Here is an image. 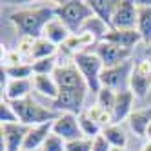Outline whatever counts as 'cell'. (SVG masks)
Masks as SVG:
<instances>
[{
  "label": "cell",
  "instance_id": "obj_38",
  "mask_svg": "<svg viewBox=\"0 0 151 151\" xmlns=\"http://www.w3.org/2000/svg\"><path fill=\"white\" fill-rule=\"evenodd\" d=\"M22 151H24V149H22Z\"/></svg>",
  "mask_w": 151,
  "mask_h": 151
},
{
  "label": "cell",
  "instance_id": "obj_23",
  "mask_svg": "<svg viewBox=\"0 0 151 151\" xmlns=\"http://www.w3.org/2000/svg\"><path fill=\"white\" fill-rule=\"evenodd\" d=\"M57 46L51 44V42L44 37H40L35 40V46H33V53H31V60H42V58H51L57 55Z\"/></svg>",
  "mask_w": 151,
  "mask_h": 151
},
{
  "label": "cell",
  "instance_id": "obj_7",
  "mask_svg": "<svg viewBox=\"0 0 151 151\" xmlns=\"http://www.w3.org/2000/svg\"><path fill=\"white\" fill-rule=\"evenodd\" d=\"M93 51L102 60L104 68H115L122 62H127L131 58V53H133V49L120 47V46L113 44V42H107V40H99L93 46Z\"/></svg>",
  "mask_w": 151,
  "mask_h": 151
},
{
  "label": "cell",
  "instance_id": "obj_12",
  "mask_svg": "<svg viewBox=\"0 0 151 151\" xmlns=\"http://www.w3.org/2000/svg\"><path fill=\"white\" fill-rule=\"evenodd\" d=\"M53 133L58 135L60 138H64L66 142L82 138V131H80L77 115H73V113H60L58 118L53 122Z\"/></svg>",
  "mask_w": 151,
  "mask_h": 151
},
{
  "label": "cell",
  "instance_id": "obj_19",
  "mask_svg": "<svg viewBox=\"0 0 151 151\" xmlns=\"http://www.w3.org/2000/svg\"><path fill=\"white\" fill-rule=\"evenodd\" d=\"M33 89L46 99L55 100L58 96V84L53 75H33Z\"/></svg>",
  "mask_w": 151,
  "mask_h": 151
},
{
  "label": "cell",
  "instance_id": "obj_11",
  "mask_svg": "<svg viewBox=\"0 0 151 151\" xmlns=\"http://www.w3.org/2000/svg\"><path fill=\"white\" fill-rule=\"evenodd\" d=\"M0 133H2V151H22L29 127L20 122L2 124L0 126Z\"/></svg>",
  "mask_w": 151,
  "mask_h": 151
},
{
  "label": "cell",
  "instance_id": "obj_26",
  "mask_svg": "<svg viewBox=\"0 0 151 151\" xmlns=\"http://www.w3.org/2000/svg\"><path fill=\"white\" fill-rule=\"evenodd\" d=\"M89 113V116L93 118V120L100 126V129H106V127H109V126H113L115 122H113V115H111V111H106V109H102L100 106H93L91 109H86Z\"/></svg>",
  "mask_w": 151,
  "mask_h": 151
},
{
  "label": "cell",
  "instance_id": "obj_25",
  "mask_svg": "<svg viewBox=\"0 0 151 151\" xmlns=\"http://www.w3.org/2000/svg\"><path fill=\"white\" fill-rule=\"evenodd\" d=\"M2 69L9 77V80H26V78H33V66L31 64H15V66H7L2 64Z\"/></svg>",
  "mask_w": 151,
  "mask_h": 151
},
{
  "label": "cell",
  "instance_id": "obj_32",
  "mask_svg": "<svg viewBox=\"0 0 151 151\" xmlns=\"http://www.w3.org/2000/svg\"><path fill=\"white\" fill-rule=\"evenodd\" d=\"M35 40L37 38H29V37H22L20 38V44H18V53L22 57H29L31 58V53H33V46H35Z\"/></svg>",
  "mask_w": 151,
  "mask_h": 151
},
{
  "label": "cell",
  "instance_id": "obj_6",
  "mask_svg": "<svg viewBox=\"0 0 151 151\" xmlns=\"http://www.w3.org/2000/svg\"><path fill=\"white\" fill-rule=\"evenodd\" d=\"M89 89H58V96L53 100V109L57 113L80 115L84 111L86 95Z\"/></svg>",
  "mask_w": 151,
  "mask_h": 151
},
{
  "label": "cell",
  "instance_id": "obj_17",
  "mask_svg": "<svg viewBox=\"0 0 151 151\" xmlns=\"http://www.w3.org/2000/svg\"><path fill=\"white\" fill-rule=\"evenodd\" d=\"M42 37L47 38L51 44H55V46L58 47V46H64V44L68 42V38L71 37V31H69V29H68V27L64 26L60 20L55 17L53 20H49V22L46 24Z\"/></svg>",
  "mask_w": 151,
  "mask_h": 151
},
{
  "label": "cell",
  "instance_id": "obj_30",
  "mask_svg": "<svg viewBox=\"0 0 151 151\" xmlns=\"http://www.w3.org/2000/svg\"><path fill=\"white\" fill-rule=\"evenodd\" d=\"M40 151H66V140L60 138L55 133H51L47 137V140L44 142V146H42Z\"/></svg>",
  "mask_w": 151,
  "mask_h": 151
},
{
  "label": "cell",
  "instance_id": "obj_16",
  "mask_svg": "<svg viewBox=\"0 0 151 151\" xmlns=\"http://www.w3.org/2000/svg\"><path fill=\"white\" fill-rule=\"evenodd\" d=\"M129 129L138 137V138H146L147 127L151 124V106L149 107H142V109H135L127 118Z\"/></svg>",
  "mask_w": 151,
  "mask_h": 151
},
{
  "label": "cell",
  "instance_id": "obj_3",
  "mask_svg": "<svg viewBox=\"0 0 151 151\" xmlns=\"http://www.w3.org/2000/svg\"><path fill=\"white\" fill-rule=\"evenodd\" d=\"M55 17L71 31V35H77L82 31L84 24L95 15L88 2L69 0V2H62V4L55 6Z\"/></svg>",
  "mask_w": 151,
  "mask_h": 151
},
{
  "label": "cell",
  "instance_id": "obj_33",
  "mask_svg": "<svg viewBox=\"0 0 151 151\" xmlns=\"http://www.w3.org/2000/svg\"><path fill=\"white\" fill-rule=\"evenodd\" d=\"M91 151H111V146H109V142H107L102 135H99L96 138H93V147H91Z\"/></svg>",
  "mask_w": 151,
  "mask_h": 151
},
{
  "label": "cell",
  "instance_id": "obj_35",
  "mask_svg": "<svg viewBox=\"0 0 151 151\" xmlns=\"http://www.w3.org/2000/svg\"><path fill=\"white\" fill-rule=\"evenodd\" d=\"M146 140H147V142H151V124H149V127H147V133H146Z\"/></svg>",
  "mask_w": 151,
  "mask_h": 151
},
{
  "label": "cell",
  "instance_id": "obj_36",
  "mask_svg": "<svg viewBox=\"0 0 151 151\" xmlns=\"http://www.w3.org/2000/svg\"><path fill=\"white\" fill-rule=\"evenodd\" d=\"M146 55H147V58L151 60V44H149V46L146 47Z\"/></svg>",
  "mask_w": 151,
  "mask_h": 151
},
{
  "label": "cell",
  "instance_id": "obj_1",
  "mask_svg": "<svg viewBox=\"0 0 151 151\" xmlns=\"http://www.w3.org/2000/svg\"><path fill=\"white\" fill-rule=\"evenodd\" d=\"M55 18V6L46 7H33V9H22L9 17V22L15 26L20 37L29 38H40L44 33V27L49 20Z\"/></svg>",
  "mask_w": 151,
  "mask_h": 151
},
{
  "label": "cell",
  "instance_id": "obj_24",
  "mask_svg": "<svg viewBox=\"0 0 151 151\" xmlns=\"http://www.w3.org/2000/svg\"><path fill=\"white\" fill-rule=\"evenodd\" d=\"M77 118H78V126H80L82 137H86V138H96L99 135H102L100 126L89 116V113L86 111V109H84L80 115H77Z\"/></svg>",
  "mask_w": 151,
  "mask_h": 151
},
{
  "label": "cell",
  "instance_id": "obj_37",
  "mask_svg": "<svg viewBox=\"0 0 151 151\" xmlns=\"http://www.w3.org/2000/svg\"><path fill=\"white\" fill-rule=\"evenodd\" d=\"M111 151H126V149H118V147H111Z\"/></svg>",
  "mask_w": 151,
  "mask_h": 151
},
{
  "label": "cell",
  "instance_id": "obj_8",
  "mask_svg": "<svg viewBox=\"0 0 151 151\" xmlns=\"http://www.w3.org/2000/svg\"><path fill=\"white\" fill-rule=\"evenodd\" d=\"M133 64L131 60L122 62L115 68H104L102 75H100V84L102 88H111L115 91H122L127 89L129 86V75H131Z\"/></svg>",
  "mask_w": 151,
  "mask_h": 151
},
{
  "label": "cell",
  "instance_id": "obj_9",
  "mask_svg": "<svg viewBox=\"0 0 151 151\" xmlns=\"http://www.w3.org/2000/svg\"><path fill=\"white\" fill-rule=\"evenodd\" d=\"M58 89H89L86 84L82 73L78 71V68L75 66V62H64L57 68V71L53 73Z\"/></svg>",
  "mask_w": 151,
  "mask_h": 151
},
{
  "label": "cell",
  "instance_id": "obj_13",
  "mask_svg": "<svg viewBox=\"0 0 151 151\" xmlns=\"http://www.w3.org/2000/svg\"><path fill=\"white\" fill-rule=\"evenodd\" d=\"M137 96L133 95L131 89H122V91H116V100H115V107H113V122L115 124H120L122 120H127L129 115H131L133 109V100Z\"/></svg>",
  "mask_w": 151,
  "mask_h": 151
},
{
  "label": "cell",
  "instance_id": "obj_29",
  "mask_svg": "<svg viewBox=\"0 0 151 151\" xmlns=\"http://www.w3.org/2000/svg\"><path fill=\"white\" fill-rule=\"evenodd\" d=\"M0 122L2 124H17V122H20L15 109H13V106H11V102H7V100L0 102Z\"/></svg>",
  "mask_w": 151,
  "mask_h": 151
},
{
  "label": "cell",
  "instance_id": "obj_20",
  "mask_svg": "<svg viewBox=\"0 0 151 151\" xmlns=\"http://www.w3.org/2000/svg\"><path fill=\"white\" fill-rule=\"evenodd\" d=\"M138 6V20H137V31L142 42L146 46L151 44V6H146V4H140L137 2Z\"/></svg>",
  "mask_w": 151,
  "mask_h": 151
},
{
  "label": "cell",
  "instance_id": "obj_34",
  "mask_svg": "<svg viewBox=\"0 0 151 151\" xmlns=\"http://www.w3.org/2000/svg\"><path fill=\"white\" fill-rule=\"evenodd\" d=\"M142 151H151V142H147V140H146V144L142 146Z\"/></svg>",
  "mask_w": 151,
  "mask_h": 151
},
{
  "label": "cell",
  "instance_id": "obj_21",
  "mask_svg": "<svg viewBox=\"0 0 151 151\" xmlns=\"http://www.w3.org/2000/svg\"><path fill=\"white\" fill-rule=\"evenodd\" d=\"M89 7L93 9V15L96 18H100L102 22L111 29V20H113V13L116 9V4L115 0H91V2H88Z\"/></svg>",
  "mask_w": 151,
  "mask_h": 151
},
{
  "label": "cell",
  "instance_id": "obj_22",
  "mask_svg": "<svg viewBox=\"0 0 151 151\" xmlns=\"http://www.w3.org/2000/svg\"><path fill=\"white\" fill-rule=\"evenodd\" d=\"M102 137L109 142L111 147H118V149H126L127 144V135L124 131V127L120 124H113L109 127L102 129Z\"/></svg>",
  "mask_w": 151,
  "mask_h": 151
},
{
  "label": "cell",
  "instance_id": "obj_27",
  "mask_svg": "<svg viewBox=\"0 0 151 151\" xmlns=\"http://www.w3.org/2000/svg\"><path fill=\"white\" fill-rule=\"evenodd\" d=\"M116 100V91L111 88H100V91L96 93V106H100L106 111H113Z\"/></svg>",
  "mask_w": 151,
  "mask_h": 151
},
{
  "label": "cell",
  "instance_id": "obj_28",
  "mask_svg": "<svg viewBox=\"0 0 151 151\" xmlns=\"http://www.w3.org/2000/svg\"><path fill=\"white\" fill-rule=\"evenodd\" d=\"M31 66H33V75H53L57 71V68H58L55 57L35 60V62H31Z\"/></svg>",
  "mask_w": 151,
  "mask_h": 151
},
{
  "label": "cell",
  "instance_id": "obj_18",
  "mask_svg": "<svg viewBox=\"0 0 151 151\" xmlns=\"http://www.w3.org/2000/svg\"><path fill=\"white\" fill-rule=\"evenodd\" d=\"M104 40L107 42H113V44L120 46V47H126V49H133L138 42H142L138 31L137 29H129V31H120V29H109L106 33Z\"/></svg>",
  "mask_w": 151,
  "mask_h": 151
},
{
  "label": "cell",
  "instance_id": "obj_15",
  "mask_svg": "<svg viewBox=\"0 0 151 151\" xmlns=\"http://www.w3.org/2000/svg\"><path fill=\"white\" fill-rule=\"evenodd\" d=\"M31 89H33V80L31 78L9 80L2 95H4V100L7 102H18V100H24L27 96H31Z\"/></svg>",
  "mask_w": 151,
  "mask_h": 151
},
{
  "label": "cell",
  "instance_id": "obj_31",
  "mask_svg": "<svg viewBox=\"0 0 151 151\" xmlns=\"http://www.w3.org/2000/svg\"><path fill=\"white\" fill-rule=\"evenodd\" d=\"M91 147H93V138H86V137L66 142V151H91Z\"/></svg>",
  "mask_w": 151,
  "mask_h": 151
},
{
  "label": "cell",
  "instance_id": "obj_10",
  "mask_svg": "<svg viewBox=\"0 0 151 151\" xmlns=\"http://www.w3.org/2000/svg\"><path fill=\"white\" fill-rule=\"evenodd\" d=\"M137 20H138V6H137V2L122 0V2L116 4V9L113 13L111 29H120V31L137 29Z\"/></svg>",
  "mask_w": 151,
  "mask_h": 151
},
{
  "label": "cell",
  "instance_id": "obj_4",
  "mask_svg": "<svg viewBox=\"0 0 151 151\" xmlns=\"http://www.w3.org/2000/svg\"><path fill=\"white\" fill-rule=\"evenodd\" d=\"M73 62L75 66L78 68V71L82 73V77L88 84V88L91 93H99L102 84H100V75L104 71V64L102 60L99 58L95 51H82V53H77L73 55Z\"/></svg>",
  "mask_w": 151,
  "mask_h": 151
},
{
  "label": "cell",
  "instance_id": "obj_2",
  "mask_svg": "<svg viewBox=\"0 0 151 151\" xmlns=\"http://www.w3.org/2000/svg\"><path fill=\"white\" fill-rule=\"evenodd\" d=\"M13 109L18 116L20 124H24L27 127H33V126H40V124H47V122H55L58 115L53 107H46L38 104L33 96H27L24 100H18V102H11Z\"/></svg>",
  "mask_w": 151,
  "mask_h": 151
},
{
  "label": "cell",
  "instance_id": "obj_5",
  "mask_svg": "<svg viewBox=\"0 0 151 151\" xmlns=\"http://www.w3.org/2000/svg\"><path fill=\"white\" fill-rule=\"evenodd\" d=\"M127 88L133 91V95L137 99L147 96V93L151 89V60L149 58L138 60L137 64H133Z\"/></svg>",
  "mask_w": 151,
  "mask_h": 151
},
{
  "label": "cell",
  "instance_id": "obj_14",
  "mask_svg": "<svg viewBox=\"0 0 151 151\" xmlns=\"http://www.w3.org/2000/svg\"><path fill=\"white\" fill-rule=\"evenodd\" d=\"M51 133H53V122L29 127V133H27L26 142H24V151H37V149H42V146H44V142L47 140V137H49Z\"/></svg>",
  "mask_w": 151,
  "mask_h": 151
}]
</instances>
